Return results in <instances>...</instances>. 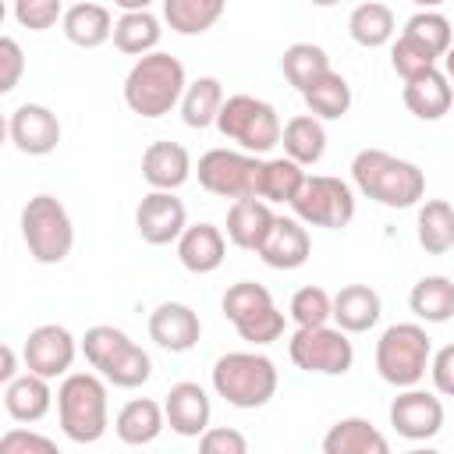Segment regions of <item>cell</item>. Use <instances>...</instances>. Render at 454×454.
Instances as JSON below:
<instances>
[{
    "mask_svg": "<svg viewBox=\"0 0 454 454\" xmlns=\"http://www.w3.org/2000/svg\"><path fill=\"white\" fill-rule=\"evenodd\" d=\"M351 181L365 199L387 209H411L426 195L422 167L387 149H358L351 160Z\"/></svg>",
    "mask_w": 454,
    "mask_h": 454,
    "instance_id": "6da1fadb",
    "label": "cell"
},
{
    "mask_svg": "<svg viewBox=\"0 0 454 454\" xmlns=\"http://www.w3.org/2000/svg\"><path fill=\"white\" fill-rule=\"evenodd\" d=\"M184 89H188L184 64L163 50H153L131 64V71L124 78V103L131 114L156 121V117L170 114L174 106H181Z\"/></svg>",
    "mask_w": 454,
    "mask_h": 454,
    "instance_id": "7a4b0ae2",
    "label": "cell"
},
{
    "mask_svg": "<svg viewBox=\"0 0 454 454\" xmlns=\"http://www.w3.org/2000/svg\"><path fill=\"white\" fill-rule=\"evenodd\" d=\"M57 422L71 443H96L110 426L106 380L92 372H67L57 387Z\"/></svg>",
    "mask_w": 454,
    "mask_h": 454,
    "instance_id": "3957f363",
    "label": "cell"
},
{
    "mask_svg": "<svg viewBox=\"0 0 454 454\" xmlns=\"http://www.w3.org/2000/svg\"><path fill=\"white\" fill-rule=\"evenodd\" d=\"M209 383H213L216 397H223L231 408L252 411V408H262L273 401L280 372H277L273 358L262 351H227L213 362Z\"/></svg>",
    "mask_w": 454,
    "mask_h": 454,
    "instance_id": "277c9868",
    "label": "cell"
},
{
    "mask_svg": "<svg viewBox=\"0 0 454 454\" xmlns=\"http://www.w3.org/2000/svg\"><path fill=\"white\" fill-rule=\"evenodd\" d=\"M376 372L383 383L404 390L419 387L433 362V340L422 323H394L376 340Z\"/></svg>",
    "mask_w": 454,
    "mask_h": 454,
    "instance_id": "5b68a950",
    "label": "cell"
},
{
    "mask_svg": "<svg viewBox=\"0 0 454 454\" xmlns=\"http://www.w3.org/2000/svg\"><path fill=\"white\" fill-rule=\"evenodd\" d=\"M21 238L35 262L43 266L64 262L74 248V223H71L67 206L46 192L32 195L21 209Z\"/></svg>",
    "mask_w": 454,
    "mask_h": 454,
    "instance_id": "8992f818",
    "label": "cell"
},
{
    "mask_svg": "<svg viewBox=\"0 0 454 454\" xmlns=\"http://www.w3.org/2000/svg\"><path fill=\"white\" fill-rule=\"evenodd\" d=\"M216 131L234 142L238 149L245 153H270L273 145H280V114L273 110V103L259 99V96H248V92H234L223 99L220 106V117H216Z\"/></svg>",
    "mask_w": 454,
    "mask_h": 454,
    "instance_id": "52a82bcc",
    "label": "cell"
},
{
    "mask_svg": "<svg viewBox=\"0 0 454 454\" xmlns=\"http://www.w3.org/2000/svg\"><path fill=\"white\" fill-rule=\"evenodd\" d=\"M220 309L227 323L238 330V337L248 340L252 348H266L284 337V312L277 309L273 294L255 280L231 284L220 298Z\"/></svg>",
    "mask_w": 454,
    "mask_h": 454,
    "instance_id": "ba28073f",
    "label": "cell"
},
{
    "mask_svg": "<svg viewBox=\"0 0 454 454\" xmlns=\"http://www.w3.org/2000/svg\"><path fill=\"white\" fill-rule=\"evenodd\" d=\"M294 216L305 227H326L340 231L355 220V192L348 181L330 177V174H309L298 188V195L287 202Z\"/></svg>",
    "mask_w": 454,
    "mask_h": 454,
    "instance_id": "9c48e42d",
    "label": "cell"
},
{
    "mask_svg": "<svg viewBox=\"0 0 454 454\" xmlns=\"http://www.w3.org/2000/svg\"><path fill=\"white\" fill-rule=\"evenodd\" d=\"M287 355L301 372L316 376H344L355 365V344L340 326H298L287 340Z\"/></svg>",
    "mask_w": 454,
    "mask_h": 454,
    "instance_id": "30bf717a",
    "label": "cell"
},
{
    "mask_svg": "<svg viewBox=\"0 0 454 454\" xmlns=\"http://www.w3.org/2000/svg\"><path fill=\"white\" fill-rule=\"evenodd\" d=\"M262 163L255 153L245 149H209L199 156V184L216 195V199H245V195H259V181H262Z\"/></svg>",
    "mask_w": 454,
    "mask_h": 454,
    "instance_id": "8fae6325",
    "label": "cell"
},
{
    "mask_svg": "<svg viewBox=\"0 0 454 454\" xmlns=\"http://www.w3.org/2000/svg\"><path fill=\"white\" fill-rule=\"evenodd\" d=\"M387 415H390L394 433L401 440H411V443L433 440L443 429V401H440V394L422 390V387H404L390 401Z\"/></svg>",
    "mask_w": 454,
    "mask_h": 454,
    "instance_id": "7c38bea8",
    "label": "cell"
},
{
    "mask_svg": "<svg viewBox=\"0 0 454 454\" xmlns=\"http://www.w3.org/2000/svg\"><path fill=\"white\" fill-rule=\"evenodd\" d=\"M74 355H78V340L60 323L35 326L25 337V348H21L25 369H32V372H39L46 380H64L71 372V365H74Z\"/></svg>",
    "mask_w": 454,
    "mask_h": 454,
    "instance_id": "4fadbf2b",
    "label": "cell"
},
{
    "mask_svg": "<svg viewBox=\"0 0 454 454\" xmlns=\"http://www.w3.org/2000/svg\"><path fill=\"white\" fill-rule=\"evenodd\" d=\"M184 227H188V209L174 192L153 188L135 206V231L145 245H170L184 234Z\"/></svg>",
    "mask_w": 454,
    "mask_h": 454,
    "instance_id": "5bb4252c",
    "label": "cell"
},
{
    "mask_svg": "<svg viewBox=\"0 0 454 454\" xmlns=\"http://www.w3.org/2000/svg\"><path fill=\"white\" fill-rule=\"evenodd\" d=\"M7 135L25 156H50L60 145V117L43 103H21L7 117Z\"/></svg>",
    "mask_w": 454,
    "mask_h": 454,
    "instance_id": "9a60e30c",
    "label": "cell"
},
{
    "mask_svg": "<svg viewBox=\"0 0 454 454\" xmlns=\"http://www.w3.org/2000/svg\"><path fill=\"white\" fill-rule=\"evenodd\" d=\"M163 411H167L170 433H177L184 440H199L209 429V419H213V404H209L206 387L192 383V380H181V383H174L167 390Z\"/></svg>",
    "mask_w": 454,
    "mask_h": 454,
    "instance_id": "2e32d148",
    "label": "cell"
},
{
    "mask_svg": "<svg viewBox=\"0 0 454 454\" xmlns=\"http://www.w3.org/2000/svg\"><path fill=\"white\" fill-rule=\"evenodd\" d=\"M149 337L156 340V348H163L170 355H184L202 337L199 312L192 305H184V301H160L149 312Z\"/></svg>",
    "mask_w": 454,
    "mask_h": 454,
    "instance_id": "e0dca14e",
    "label": "cell"
},
{
    "mask_svg": "<svg viewBox=\"0 0 454 454\" xmlns=\"http://www.w3.org/2000/svg\"><path fill=\"white\" fill-rule=\"evenodd\" d=\"M255 255L270 270H298L312 255V238H309V231L298 216H277Z\"/></svg>",
    "mask_w": 454,
    "mask_h": 454,
    "instance_id": "ac0fdd59",
    "label": "cell"
},
{
    "mask_svg": "<svg viewBox=\"0 0 454 454\" xmlns=\"http://www.w3.org/2000/svg\"><path fill=\"white\" fill-rule=\"evenodd\" d=\"M174 245H177V262L188 273H199V277L220 270L223 259H227V238H223V231L216 223H206V220L202 223H188L184 234Z\"/></svg>",
    "mask_w": 454,
    "mask_h": 454,
    "instance_id": "d6986e66",
    "label": "cell"
},
{
    "mask_svg": "<svg viewBox=\"0 0 454 454\" xmlns=\"http://www.w3.org/2000/svg\"><path fill=\"white\" fill-rule=\"evenodd\" d=\"M53 380L25 369L18 372L11 383H4V411L14 419V422H39L46 419V411L53 408Z\"/></svg>",
    "mask_w": 454,
    "mask_h": 454,
    "instance_id": "ffe728a7",
    "label": "cell"
},
{
    "mask_svg": "<svg viewBox=\"0 0 454 454\" xmlns=\"http://www.w3.org/2000/svg\"><path fill=\"white\" fill-rule=\"evenodd\" d=\"M401 99H404L408 114H415L419 121H440L454 103V85H450L447 71L429 67V71H422V74L404 82Z\"/></svg>",
    "mask_w": 454,
    "mask_h": 454,
    "instance_id": "44dd1931",
    "label": "cell"
},
{
    "mask_svg": "<svg viewBox=\"0 0 454 454\" xmlns=\"http://www.w3.org/2000/svg\"><path fill=\"white\" fill-rule=\"evenodd\" d=\"M273 220H277V213L270 209L266 199H259V195L234 199L231 209H227V241L245 248V252H259V245L266 241Z\"/></svg>",
    "mask_w": 454,
    "mask_h": 454,
    "instance_id": "7402d4cb",
    "label": "cell"
},
{
    "mask_svg": "<svg viewBox=\"0 0 454 454\" xmlns=\"http://www.w3.org/2000/svg\"><path fill=\"white\" fill-rule=\"evenodd\" d=\"M142 177L149 188L177 192L192 177V156L181 142H149L142 153Z\"/></svg>",
    "mask_w": 454,
    "mask_h": 454,
    "instance_id": "603a6c76",
    "label": "cell"
},
{
    "mask_svg": "<svg viewBox=\"0 0 454 454\" xmlns=\"http://www.w3.org/2000/svg\"><path fill=\"white\" fill-rule=\"evenodd\" d=\"M383 316V301L369 284H344L333 294V323L344 333H369Z\"/></svg>",
    "mask_w": 454,
    "mask_h": 454,
    "instance_id": "cb8c5ba5",
    "label": "cell"
},
{
    "mask_svg": "<svg viewBox=\"0 0 454 454\" xmlns=\"http://www.w3.org/2000/svg\"><path fill=\"white\" fill-rule=\"evenodd\" d=\"M323 454H390V440L369 419L348 415L326 429Z\"/></svg>",
    "mask_w": 454,
    "mask_h": 454,
    "instance_id": "d4e9b609",
    "label": "cell"
},
{
    "mask_svg": "<svg viewBox=\"0 0 454 454\" xmlns=\"http://www.w3.org/2000/svg\"><path fill=\"white\" fill-rule=\"evenodd\" d=\"M163 426H167V411L153 397L128 401L117 411V419H114V433H117V440L124 447H145V443H153L163 433Z\"/></svg>",
    "mask_w": 454,
    "mask_h": 454,
    "instance_id": "484cf974",
    "label": "cell"
},
{
    "mask_svg": "<svg viewBox=\"0 0 454 454\" xmlns=\"http://www.w3.org/2000/svg\"><path fill=\"white\" fill-rule=\"evenodd\" d=\"M60 28L67 35V43L82 46V50H96L103 46L106 39H114V18L103 4H92V0H82V4H71L60 18Z\"/></svg>",
    "mask_w": 454,
    "mask_h": 454,
    "instance_id": "4316f807",
    "label": "cell"
},
{
    "mask_svg": "<svg viewBox=\"0 0 454 454\" xmlns=\"http://www.w3.org/2000/svg\"><path fill=\"white\" fill-rule=\"evenodd\" d=\"M415 238L426 255H447L454 248V206L447 199H426L415 216Z\"/></svg>",
    "mask_w": 454,
    "mask_h": 454,
    "instance_id": "83f0119b",
    "label": "cell"
},
{
    "mask_svg": "<svg viewBox=\"0 0 454 454\" xmlns=\"http://www.w3.org/2000/svg\"><path fill=\"white\" fill-rule=\"evenodd\" d=\"M280 145H284V156L298 160L301 167H312L326 153V128L316 114H294L291 121H284Z\"/></svg>",
    "mask_w": 454,
    "mask_h": 454,
    "instance_id": "f1b7e54d",
    "label": "cell"
},
{
    "mask_svg": "<svg viewBox=\"0 0 454 454\" xmlns=\"http://www.w3.org/2000/svg\"><path fill=\"white\" fill-rule=\"evenodd\" d=\"M163 35V21L153 11H121V18L114 21V46L128 57H145L160 46Z\"/></svg>",
    "mask_w": 454,
    "mask_h": 454,
    "instance_id": "f546056e",
    "label": "cell"
},
{
    "mask_svg": "<svg viewBox=\"0 0 454 454\" xmlns=\"http://www.w3.org/2000/svg\"><path fill=\"white\" fill-rule=\"evenodd\" d=\"M408 309L422 323H447V319H454V280L443 277V273H429V277L415 280V287L408 294Z\"/></svg>",
    "mask_w": 454,
    "mask_h": 454,
    "instance_id": "4dcf8cb0",
    "label": "cell"
},
{
    "mask_svg": "<svg viewBox=\"0 0 454 454\" xmlns=\"http://www.w3.org/2000/svg\"><path fill=\"white\" fill-rule=\"evenodd\" d=\"M394 32H397L394 11H390L387 4H380V0L358 4V7L351 11V18H348V35H351L358 46H365V50L387 46V43L394 39Z\"/></svg>",
    "mask_w": 454,
    "mask_h": 454,
    "instance_id": "1f68e13d",
    "label": "cell"
},
{
    "mask_svg": "<svg viewBox=\"0 0 454 454\" xmlns=\"http://www.w3.org/2000/svg\"><path fill=\"white\" fill-rule=\"evenodd\" d=\"M227 11V0H163V21L177 35L209 32Z\"/></svg>",
    "mask_w": 454,
    "mask_h": 454,
    "instance_id": "d6a6232c",
    "label": "cell"
},
{
    "mask_svg": "<svg viewBox=\"0 0 454 454\" xmlns=\"http://www.w3.org/2000/svg\"><path fill=\"white\" fill-rule=\"evenodd\" d=\"M223 99H227V96H223L220 78L202 74V78L188 82V89H184V96H181V121H184L188 128H199V131L209 128V124H216Z\"/></svg>",
    "mask_w": 454,
    "mask_h": 454,
    "instance_id": "836d02e7",
    "label": "cell"
},
{
    "mask_svg": "<svg viewBox=\"0 0 454 454\" xmlns=\"http://www.w3.org/2000/svg\"><path fill=\"white\" fill-rule=\"evenodd\" d=\"M309 114H316L319 121H340L351 110V85L340 71H326L323 78H316L305 92H301Z\"/></svg>",
    "mask_w": 454,
    "mask_h": 454,
    "instance_id": "e575fe53",
    "label": "cell"
},
{
    "mask_svg": "<svg viewBox=\"0 0 454 454\" xmlns=\"http://www.w3.org/2000/svg\"><path fill=\"white\" fill-rule=\"evenodd\" d=\"M280 71H284V78H287L298 92H305L316 78H323V74L330 71V57H326V50L316 46V43H291V46L284 50V57H280Z\"/></svg>",
    "mask_w": 454,
    "mask_h": 454,
    "instance_id": "d590c367",
    "label": "cell"
},
{
    "mask_svg": "<svg viewBox=\"0 0 454 454\" xmlns=\"http://www.w3.org/2000/svg\"><path fill=\"white\" fill-rule=\"evenodd\" d=\"M305 167L291 156H273L262 163V181H259V199L266 202H291L305 181Z\"/></svg>",
    "mask_w": 454,
    "mask_h": 454,
    "instance_id": "8d00e7d4",
    "label": "cell"
},
{
    "mask_svg": "<svg viewBox=\"0 0 454 454\" xmlns=\"http://www.w3.org/2000/svg\"><path fill=\"white\" fill-rule=\"evenodd\" d=\"M131 344V337L121 330V326H110V323H96V326H89L85 330V337H82V355H85V362L103 376L121 355H124V348Z\"/></svg>",
    "mask_w": 454,
    "mask_h": 454,
    "instance_id": "74e56055",
    "label": "cell"
},
{
    "mask_svg": "<svg viewBox=\"0 0 454 454\" xmlns=\"http://www.w3.org/2000/svg\"><path fill=\"white\" fill-rule=\"evenodd\" d=\"M401 32L411 35V39H419L422 46H429L440 60H443V53L454 46V28H450V21H447L440 11H415V14L404 21Z\"/></svg>",
    "mask_w": 454,
    "mask_h": 454,
    "instance_id": "f35d334b",
    "label": "cell"
},
{
    "mask_svg": "<svg viewBox=\"0 0 454 454\" xmlns=\"http://www.w3.org/2000/svg\"><path fill=\"white\" fill-rule=\"evenodd\" d=\"M287 316L294 319V326H323L333 319V294L316 284H305L291 294Z\"/></svg>",
    "mask_w": 454,
    "mask_h": 454,
    "instance_id": "ab89813d",
    "label": "cell"
},
{
    "mask_svg": "<svg viewBox=\"0 0 454 454\" xmlns=\"http://www.w3.org/2000/svg\"><path fill=\"white\" fill-rule=\"evenodd\" d=\"M149 376H153V358H149V351L142 348V344H128L124 348V355L103 372V380L110 383V387H121V390H135V387H142V383H149Z\"/></svg>",
    "mask_w": 454,
    "mask_h": 454,
    "instance_id": "60d3db41",
    "label": "cell"
},
{
    "mask_svg": "<svg viewBox=\"0 0 454 454\" xmlns=\"http://www.w3.org/2000/svg\"><path fill=\"white\" fill-rule=\"evenodd\" d=\"M436 53L429 50V46H422L419 39H411V35H397L394 39V46H390V67L408 82V78H415V74H422V71H429V67H436Z\"/></svg>",
    "mask_w": 454,
    "mask_h": 454,
    "instance_id": "b9f144b4",
    "label": "cell"
},
{
    "mask_svg": "<svg viewBox=\"0 0 454 454\" xmlns=\"http://www.w3.org/2000/svg\"><path fill=\"white\" fill-rule=\"evenodd\" d=\"M64 18L60 0H14V21L28 32H46Z\"/></svg>",
    "mask_w": 454,
    "mask_h": 454,
    "instance_id": "7bdbcfd3",
    "label": "cell"
},
{
    "mask_svg": "<svg viewBox=\"0 0 454 454\" xmlns=\"http://www.w3.org/2000/svg\"><path fill=\"white\" fill-rule=\"evenodd\" d=\"M0 454H57V443L50 436H39V433L18 426L0 436Z\"/></svg>",
    "mask_w": 454,
    "mask_h": 454,
    "instance_id": "ee69618b",
    "label": "cell"
},
{
    "mask_svg": "<svg viewBox=\"0 0 454 454\" xmlns=\"http://www.w3.org/2000/svg\"><path fill=\"white\" fill-rule=\"evenodd\" d=\"M199 450L202 454H245L248 440H245V433H238L231 426H209L199 436Z\"/></svg>",
    "mask_w": 454,
    "mask_h": 454,
    "instance_id": "f6af8a7d",
    "label": "cell"
},
{
    "mask_svg": "<svg viewBox=\"0 0 454 454\" xmlns=\"http://www.w3.org/2000/svg\"><path fill=\"white\" fill-rule=\"evenodd\" d=\"M25 71V53L18 46V39L4 35L0 39V92H14Z\"/></svg>",
    "mask_w": 454,
    "mask_h": 454,
    "instance_id": "bcb514c9",
    "label": "cell"
},
{
    "mask_svg": "<svg viewBox=\"0 0 454 454\" xmlns=\"http://www.w3.org/2000/svg\"><path fill=\"white\" fill-rule=\"evenodd\" d=\"M429 380L440 397H454V344H443L440 351H433Z\"/></svg>",
    "mask_w": 454,
    "mask_h": 454,
    "instance_id": "7dc6e473",
    "label": "cell"
},
{
    "mask_svg": "<svg viewBox=\"0 0 454 454\" xmlns=\"http://www.w3.org/2000/svg\"><path fill=\"white\" fill-rule=\"evenodd\" d=\"M18 376V351L11 344L0 348V383H11Z\"/></svg>",
    "mask_w": 454,
    "mask_h": 454,
    "instance_id": "c3c4849f",
    "label": "cell"
},
{
    "mask_svg": "<svg viewBox=\"0 0 454 454\" xmlns=\"http://www.w3.org/2000/svg\"><path fill=\"white\" fill-rule=\"evenodd\" d=\"M149 4L153 0H114V7H121V11H149Z\"/></svg>",
    "mask_w": 454,
    "mask_h": 454,
    "instance_id": "681fc988",
    "label": "cell"
},
{
    "mask_svg": "<svg viewBox=\"0 0 454 454\" xmlns=\"http://www.w3.org/2000/svg\"><path fill=\"white\" fill-rule=\"evenodd\" d=\"M443 71H447V78H450V85H454V46L443 53Z\"/></svg>",
    "mask_w": 454,
    "mask_h": 454,
    "instance_id": "f907efd6",
    "label": "cell"
},
{
    "mask_svg": "<svg viewBox=\"0 0 454 454\" xmlns=\"http://www.w3.org/2000/svg\"><path fill=\"white\" fill-rule=\"evenodd\" d=\"M411 4H415L419 11H436V7H440V4H447V0H411Z\"/></svg>",
    "mask_w": 454,
    "mask_h": 454,
    "instance_id": "816d5d0a",
    "label": "cell"
},
{
    "mask_svg": "<svg viewBox=\"0 0 454 454\" xmlns=\"http://www.w3.org/2000/svg\"><path fill=\"white\" fill-rule=\"evenodd\" d=\"M312 7H333V4H340V0H309Z\"/></svg>",
    "mask_w": 454,
    "mask_h": 454,
    "instance_id": "f5cc1de1",
    "label": "cell"
}]
</instances>
